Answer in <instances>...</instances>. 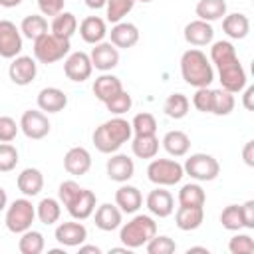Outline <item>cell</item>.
Returning <instances> with one entry per match:
<instances>
[{
	"mask_svg": "<svg viewBox=\"0 0 254 254\" xmlns=\"http://www.w3.org/2000/svg\"><path fill=\"white\" fill-rule=\"evenodd\" d=\"M22 52V34L10 20H0V58L12 60Z\"/></svg>",
	"mask_w": 254,
	"mask_h": 254,
	"instance_id": "10",
	"label": "cell"
},
{
	"mask_svg": "<svg viewBox=\"0 0 254 254\" xmlns=\"http://www.w3.org/2000/svg\"><path fill=\"white\" fill-rule=\"evenodd\" d=\"M18 4H22V0H0V6H4V8H14Z\"/></svg>",
	"mask_w": 254,
	"mask_h": 254,
	"instance_id": "57",
	"label": "cell"
},
{
	"mask_svg": "<svg viewBox=\"0 0 254 254\" xmlns=\"http://www.w3.org/2000/svg\"><path fill=\"white\" fill-rule=\"evenodd\" d=\"M133 135V129H131V123L127 119H123L121 115H115L113 119H107L105 123H101L91 139H93V145L99 153H105V155H111V153H117Z\"/></svg>",
	"mask_w": 254,
	"mask_h": 254,
	"instance_id": "1",
	"label": "cell"
},
{
	"mask_svg": "<svg viewBox=\"0 0 254 254\" xmlns=\"http://www.w3.org/2000/svg\"><path fill=\"white\" fill-rule=\"evenodd\" d=\"M67 105V95L60 87H44L38 93V107L46 113H60Z\"/></svg>",
	"mask_w": 254,
	"mask_h": 254,
	"instance_id": "23",
	"label": "cell"
},
{
	"mask_svg": "<svg viewBox=\"0 0 254 254\" xmlns=\"http://www.w3.org/2000/svg\"><path fill=\"white\" fill-rule=\"evenodd\" d=\"M8 206V194H6V190L0 187V210H4Z\"/></svg>",
	"mask_w": 254,
	"mask_h": 254,
	"instance_id": "56",
	"label": "cell"
},
{
	"mask_svg": "<svg viewBox=\"0 0 254 254\" xmlns=\"http://www.w3.org/2000/svg\"><path fill=\"white\" fill-rule=\"evenodd\" d=\"M79 190H81V187H79L75 181H64V183L60 185V189H58V200H60L64 206H67V204L79 194Z\"/></svg>",
	"mask_w": 254,
	"mask_h": 254,
	"instance_id": "49",
	"label": "cell"
},
{
	"mask_svg": "<svg viewBox=\"0 0 254 254\" xmlns=\"http://www.w3.org/2000/svg\"><path fill=\"white\" fill-rule=\"evenodd\" d=\"M121 216L123 212L119 210L117 204H111V202H103L101 206H97L95 210V226L103 232H111V230H117L121 226Z\"/></svg>",
	"mask_w": 254,
	"mask_h": 254,
	"instance_id": "25",
	"label": "cell"
},
{
	"mask_svg": "<svg viewBox=\"0 0 254 254\" xmlns=\"http://www.w3.org/2000/svg\"><path fill=\"white\" fill-rule=\"evenodd\" d=\"M252 97H254V87H252V85L244 87V95H242V105H244V109H248V111H252V109H254Z\"/></svg>",
	"mask_w": 254,
	"mask_h": 254,
	"instance_id": "53",
	"label": "cell"
},
{
	"mask_svg": "<svg viewBox=\"0 0 254 254\" xmlns=\"http://www.w3.org/2000/svg\"><path fill=\"white\" fill-rule=\"evenodd\" d=\"M135 6V0H107L105 2V16H107V22H121Z\"/></svg>",
	"mask_w": 254,
	"mask_h": 254,
	"instance_id": "39",
	"label": "cell"
},
{
	"mask_svg": "<svg viewBox=\"0 0 254 254\" xmlns=\"http://www.w3.org/2000/svg\"><path fill=\"white\" fill-rule=\"evenodd\" d=\"M91 65L99 71H111L119 64V50L111 42H99L91 48L89 54Z\"/></svg>",
	"mask_w": 254,
	"mask_h": 254,
	"instance_id": "13",
	"label": "cell"
},
{
	"mask_svg": "<svg viewBox=\"0 0 254 254\" xmlns=\"http://www.w3.org/2000/svg\"><path fill=\"white\" fill-rule=\"evenodd\" d=\"M192 105L200 113H212V89L210 87H196L192 95Z\"/></svg>",
	"mask_w": 254,
	"mask_h": 254,
	"instance_id": "47",
	"label": "cell"
},
{
	"mask_svg": "<svg viewBox=\"0 0 254 254\" xmlns=\"http://www.w3.org/2000/svg\"><path fill=\"white\" fill-rule=\"evenodd\" d=\"M222 30L228 38L232 40H242L248 36L250 32V20L246 14L242 12H232V14H226L222 18Z\"/></svg>",
	"mask_w": 254,
	"mask_h": 254,
	"instance_id": "27",
	"label": "cell"
},
{
	"mask_svg": "<svg viewBox=\"0 0 254 254\" xmlns=\"http://www.w3.org/2000/svg\"><path fill=\"white\" fill-rule=\"evenodd\" d=\"M216 67H218V77H220L222 89H226L230 93H240L246 87V81L248 79H246V71H244L238 56L232 58V60H228V62L218 64Z\"/></svg>",
	"mask_w": 254,
	"mask_h": 254,
	"instance_id": "8",
	"label": "cell"
},
{
	"mask_svg": "<svg viewBox=\"0 0 254 254\" xmlns=\"http://www.w3.org/2000/svg\"><path fill=\"white\" fill-rule=\"evenodd\" d=\"M46 246V240H44V234L38 232V230H24L20 240H18V250L22 254H40Z\"/></svg>",
	"mask_w": 254,
	"mask_h": 254,
	"instance_id": "37",
	"label": "cell"
},
{
	"mask_svg": "<svg viewBox=\"0 0 254 254\" xmlns=\"http://www.w3.org/2000/svg\"><path fill=\"white\" fill-rule=\"evenodd\" d=\"M20 131V123H16L12 117L2 115L0 117V143H12Z\"/></svg>",
	"mask_w": 254,
	"mask_h": 254,
	"instance_id": "48",
	"label": "cell"
},
{
	"mask_svg": "<svg viewBox=\"0 0 254 254\" xmlns=\"http://www.w3.org/2000/svg\"><path fill=\"white\" fill-rule=\"evenodd\" d=\"M50 30H52L54 36L69 40L77 32V18L71 12H60L58 16H54Z\"/></svg>",
	"mask_w": 254,
	"mask_h": 254,
	"instance_id": "33",
	"label": "cell"
},
{
	"mask_svg": "<svg viewBox=\"0 0 254 254\" xmlns=\"http://www.w3.org/2000/svg\"><path fill=\"white\" fill-rule=\"evenodd\" d=\"M16 185H18V190L24 194V196H36L42 192L44 189V175L40 169H34V167H28L24 169L18 179H16Z\"/></svg>",
	"mask_w": 254,
	"mask_h": 254,
	"instance_id": "24",
	"label": "cell"
},
{
	"mask_svg": "<svg viewBox=\"0 0 254 254\" xmlns=\"http://www.w3.org/2000/svg\"><path fill=\"white\" fill-rule=\"evenodd\" d=\"M79 254H87V252H93V254H101V248L95 246V244H79Z\"/></svg>",
	"mask_w": 254,
	"mask_h": 254,
	"instance_id": "54",
	"label": "cell"
},
{
	"mask_svg": "<svg viewBox=\"0 0 254 254\" xmlns=\"http://www.w3.org/2000/svg\"><path fill=\"white\" fill-rule=\"evenodd\" d=\"M198 20L214 22L226 16V2L224 0H198L194 8Z\"/></svg>",
	"mask_w": 254,
	"mask_h": 254,
	"instance_id": "32",
	"label": "cell"
},
{
	"mask_svg": "<svg viewBox=\"0 0 254 254\" xmlns=\"http://www.w3.org/2000/svg\"><path fill=\"white\" fill-rule=\"evenodd\" d=\"M242 159L248 167H254V141H246V145L242 149Z\"/></svg>",
	"mask_w": 254,
	"mask_h": 254,
	"instance_id": "52",
	"label": "cell"
},
{
	"mask_svg": "<svg viewBox=\"0 0 254 254\" xmlns=\"http://www.w3.org/2000/svg\"><path fill=\"white\" fill-rule=\"evenodd\" d=\"M18 149L10 143H0V173H10L18 165Z\"/></svg>",
	"mask_w": 254,
	"mask_h": 254,
	"instance_id": "45",
	"label": "cell"
},
{
	"mask_svg": "<svg viewBox=\"0 0 254 254\" xmlns=\"http://www.w3.org/2000/svg\"><path fill=\"white\" fill-rule=\"evenodd\" d=\"M185 40L190 46H208L214 40V30H212L210 22L192 20L185 26Z\"/></svg>",
	"mask_w": 254,
	"mask_h": 254,
	"instance_id": "21",
	"label": "cell"
},
{
	"mask_svg": "<svg viewBox=\"0 0 254 254\" xmlns=\"http://www.w3.org/2000/svg\"><path fill=\"white\" fill-rule=\"evenodd\" d=\"M185 177L183 165L173 159H155L147 167V179L157 187H173Z\"/></svg>",
	"mask_w": 254,
	"mask_h": 254,
	"instance_id": "6",
	"label": "cell"
},
{
	"mask_svg": "<svg viewBox=\"0 0 254 254\" xmlns=\"http://www.w3.org/2000/svg\"><path fill=\"white\" fill-rule=\"evenodd\" d=\"M230 254H252L254 252V240L250 234H236L228 242Z\"/></svg>",
	"mask_w": 254,
	"mask_h": 254,
	"instance_id": "46",
	"label": "cell"
},
{
	"mask_svg": "<svg viewBox=\"0 0 254 254\" xmlns=\"http://www.w3.org/2000/svg\"><path fill=\"white\" fill-rule=\"evenodd\" d=\"M131 129L135 135H155L157 133V119L147 111L137 113L131 121Z\"/></svg>",
	"mask_w": 254,
	"mask_h": 254,
	"instance_id": "41",
	"label": "cell"
},
{
	"mask_svg": "<svg viewBox=\"0 0 254 254\" xmlns=\"http://www.w3.org/2000/svg\"><path fill=\"white\" fill-rule=\"evenodd\" d=\"M20 34L34 42L48 34V20L42 14H30L20 22Z\"/></svg>",
	"mask_w": 254,
	"mask_h": 254,
	"instance_id": "31",
	"label": "cell"
},
{
	"mask_svg": "<svg viewBox=\"0 0 254 254\" xmlns=\"http://www.w3.org/2000/svg\"><path fill=\"white\" fill-rule=\"evenodd\" d=\"M95 202H97L95 192L89 190V189H81L79 194H77L65 208H67V212H69L75 220H85V218H89V216L93 214Z\"/></svg>",
	"mask_w": 254,
	"mask_h": 254,
	"instance_id": "20",
	"label": "cell"
},
{
	"mask_svg": "<svg viewBox=\"0 0 254 254\" xmlns=\"http://www.w3.org/2000/svg\"><path fill=\"white\" fill-rule=\"evenodd\" d=\"M54 236H56V240H58L62 246L73 248V246H79V244L85 242V238H87V228H85L81 222L69 220V222L58 224Z\"/></svg>",
	"mask_w": 254,
	"mask_h": 254,
	"instance_id": "14",
	"label": "cell"
},
{
	"mask_svg": "<svg viewBox=\"0 0 254 254\" xmlns=\"http://www.w3.org/2000/svg\"><path fill=\"white\" fill-rule=\"evenodd\" d=\"M36 216H38L40 222L46 224V226L56 224V222L60 220V216H62V202H60L58 198H52V196L42 198V200L38 202V206H36Z\"/></svg>",
	"mask_w": 254,
	"mask_h": 254,
	"instance_id": "30",
	"label": "cell"
},
{
	"mask_svg": "<svg viewBox=\"0 0 254 254\" xmlns=\"http://www.w3.org/2000/svg\"><path fill=\"white\" fill-rule=\"evenodd\" d=\"M64 169L69 175L81 177L91 169V155L85 147H71L64 157Z\"/></svg>",
	"mask_w": 254,
	"mask_h": 254,
	"instance_id": "17",
	"label": "cell"
},
{
	"mask_svg": "<svg viewBox=\"0 0 254 254\" xmlns=\"http://www.w3.org/2000/svg\"><path fill=\"white\" fill-rule=\"evenodd\" d=\"M232 58H236V48L232 46V42H228V40H218V42L212 44V48H210V62H212L214 65L222 64V62H228V60H232Z\"/></svg>",
	"mask_w": 254,
	"mask_h": 254,
	"instance_id": "40",
	"label": "cell"
},
{
	"mask_svg": "<svg viewBox=\"0 0 254 254\" xmlns=\"http://www.w3.org/2000/svg\"><path fill=\"white\" fill-rule=\"evenodd\" d=\"M236 105L234 93L226 91V89H212V113L222 117V115H230L232 109Z\"/></svg>",
	"mask_w": 254,
	"mask_h": 254,
	"instance_id": "38",
	"label": "cell"
},
{
	"mask_svg": "<svg viewBox=\"0 0 254 254\" xmlns=\"http://www.w3.org/2000/svg\"><path fill=\"white\" fill-rule=\"evenodd\" d=\"M149 212L157 218H167L173 214L175 210V198L169 190H165L163 187H157L155 190H151L147 194V200H145Z\"/></svg>",
	"mask_w": 254,
	"mask_h": 254,
	"instance_id": "15",
	"label": "cell"
},
{
	"mask_svg": "<svg viewBox=\"0 0 254 254\" xmlns=\"http://www.w3.org/2000/svg\"><path fill=\"white\" fill-rule=\"evenodd\" d=\"M157 234V222L149 214H135L129 222H125L119 230V240L123 246L135 250L145 246Z\"/></svg>",
	"mask_w": 254,
	"mask_h": 254,
	"instance_id": "3",
	"label": "cell"
},
{
	"mask_svg": "<svg viewBox=\"0 0 254 254\" xmlns=\"http://www.w3.org/2000/svg\"><path fill=\"white\" fill-rule=\"evenodd\" d=\"M79 36L85 44H99L103 42V38L107 36V26H105V20L99 18V16H87L81 20L79 24Z\"/></svg>",
	"mask_w": 254,
	"mask_h": 254,
	"instance_id": "22",
	"label": "cell"
},
{
	"mask_svg": "<svg viewBox=\"0 0 254 254\" xmlns=\"http://www.w3.org/2000/svg\"><path fill=\"white\" fill-rule=\"evenodd\" d=\"M69 40L65 38H58L52 32L44 34L42 38L34 40V58L40 64H54L64 60L69 54Z\"/></svg>",
	"mask_w": 254,
	"mask_h": 254,
	"instance_id": "4",
	"label": "cell"
},
{
	"mask_svg": "<svg viewBox=\"0 0 254 254\" xmlns=\"http://www.w3.org/2000/svg\"><path fill=\"white\" fill-rule=\"evenodd\" d=\"M36 218V206L32 204V200H28V196L24 198H16L14 202H10V206H6V228L14 234H22L24 230L32 228V222Z\"/></svg>",
	"mask_w": 254,
	"mask_h": 254,
	"instance_id": "5",
	"label": "cell"
},
{
	"mask_svg": "<svg viewBox=\"0 0 254 254\" xmlns=\"http://www.w3.org/2000/svg\"><path fill=\"white\" fill-rule=\"evenodd\" d=\"M131 151L139 159H153L159 153V139L157 135H135L131 143Z\"/></svg>",
	"mask_w": 254,
	"mask_h": 254,
	"instance_id": "34",
	"label": "cell"
},
{
	"mask_svg": "<svg viewBox=\"0 0 254 254\" xmlns=\"http://www.w3.org/2000/svg\"><path fill=\"white\" fill-rule=\"evenodd\" d=\"M183 171L185 175H189L190 179L198 181V183H208V181H214L220 173V165L218 161L212 157V155H206V153H192L185 165H183Z\"/></svg>",
	"mask_w": 254,
	"mask_h": 254,
	"instance_id": "7",
	"label": "cell"
},
{
	"mask_svg": "<svg viewBox=\"0 0 254 254\" xmlns=\"http://www.w3.org/2000/svg\"><path fill=\"white\" fill-rule=\"evenodd\" d=\"M187 252H204V254H208V248H204V246H190Z\"/></svg>",
	"mask_w": 254,
	"mask_h": 254,
	"instance_id": "58",
	"label": "cell"
},
{
	"mask_svg": "<svg viewBox=\"0 0 254 254\" xmlns=\"http://www.w3.org/2000/svg\"><path fill=\"white\" fill-rule=\"evenodd\" d=\"M64 4L65 0H38L42 16H58L60 12H64Z\"/></svg>",
	"mask_w": 254,
	"mask_h": 254,
	"instance_id": "50",
	"label": "cell"
},
{
	"mask_svg": "<svg viewBox=\"0 0 254 254\" xmlns=\"http://www.w3.org/2000/svg\"><path fill=\"white\" fill-rule=\"evenodd\" d=\"M50 119L42 109H28L20 117V131L28 139H44L50 133Z\"/></svg>",
	"mask_w": 254,
	"mask_h": 254,
	"instance_id": "9",
	"label": "cell"
},
{
	"mask_svg": "<svg viewBox=\"0 0 254 254\" xmlns=\"http://www.w3.org/2000/svg\"><path fill=\"white\" fill-rule=\"evenodd\" d=\"M145 248H147L149 254H171V252L177 250V242H175L173 238L165 236V234H159V236L155 234V236L145 244Z\"/></svg>",
	"mask_w": 254,
	"mask_h": 254,
	"instance_id": "44",
	"label": "cell"
},
{
	"mask_svg": "<svg viewBox=\"0 0 254 254\" xmlns=\"http://www.w3.org/2000/svg\"><path fill=\"white\" fill-rule=\"evenodd\" d=\"M206 194L198 183H187L179 190V204L181 206H204Z\"/></svg>",
	"mask_w": 254,
	"mask_h": 254,
	"instance_id": "36",
	"label": "cell"
},
{
	"mask_svg": "<svg viewBox=\"0 0 254 254\" xmlns=\"http://www.w3.org/2000/svg\"><path fill=\"white\" fill-rule=\"evenodd\" d=\"M240 212H242V222L244 228H254V200H246L244 204H240Z\"/></svg>",
	"mask_w": 254,
	"mask_h": 254,
	"instance_id": "51",
	"label": "cell"
},
{
	"mask_svg": "<svg viewBox=\"0 0 254 254\" xmlns=\"http://www.w3.org/2000/svg\"><path fill=\"white\" fill-rule=\"evenodd\" d=\"M135 2H145L147 4V2H153V0H135Z\"/></svg>",
	"mask_w": 254,
	"mask_h": 254,
	"instance_id": "61",
	"label": "cell"
},
{
	"mask_svg": "<svg viewBox=\"0 0 254 254\" xmlns=\"http://www.w3.org/2000/svg\"><path fill=\"white\" fill-rule=\"evenodd\" d=\"M161 143H163V149H165L171 157H183V155H187L189 149H190V139H189V135H187L185 131H179V129L167 131Z\"/></svg>",
	"mask_w": 254,
	"mask_h": 254,
	"instance_id": "29",
	"label": "cell"
},
{
	"mask_svg": "<svg viewBox=\"0 0 254 254\" xmlns=\"http://www.w3.org/2000/svg\"><path fill=\"white\" fill-rule=\"evenodd\" d=\"M93 71V65H91V60H89V54L85 52H71L67 54L65 62H64V73L67 79L75 81V83H81L85 79H89Z\"/></svg>",
	"mask_w": 254,
	"mask_h": 254,
	"instance_id": "11",
	"label": "cell"
},
{
	"mask_svg": "<svg viewBox=\"0 0 254 254\" xmlns=\"http://www.w3.org/2000/svg\"><path fill=\"white\" fill-rule=\"evenodd\" d=\"M109 252H113V254H119V252H123V254H129V252H131V248H127V246H123V248H111Z\"/></svg>",
	"mask_w": 254,
	"mask_h": 254,
	"instance_id": "59",
	"label": "cell"
},
{
	"mask_svg": "<svg viewBox=\"0 0 254 254\" xmlns=\"http://www.w3.org/2000/svg\"><path fill=\"white\" fill-rule=\"evenodd\" d=\"M105 2L107 0H85V6L91 10H99V8H105Z\"/></svg>",
	"mask_w": 254,
	"mask_h": 254,
	"instance_id": "55",
	"label": "cell"
},
{
	"mask_svg": "<svg viewBox=\"0 0 254 254\" xmlns=\"http://www.w3.org/2000/svg\"><path fill=\"white\" fill-rule=\"evenodd\" d=\"M50 254H65V250H60V248H54V250H50Z\"/></svg>",
	"mask_w": 254,
	"mask_h": 254,
	"instance_id": "60",
	"label": "cell"
},
{
	"mask_svg": "<svg viewBox=\"0 0 254 254\" xmlns=\"http://www.w3.org/2000/svg\"><path fill=\"white\" fill-rule=\"evenodd\" d=\"M38 73V64L32 56H16L12 58V64L8 67V75L12 83L16 85H30L36 79Z\"/></svg>",
	"mask_w": 254,
	"mask_h": 254,
	"instance_id": "12",
	"label": "cell"
},
{
	"mask_svg": "<svg viewBox=\"0 0 254 254\" xmlns=\"http://www.w3.org/2000/svg\"><path fill=\"white\" fill-rule=\"evenodd\" d=\"M131 105H133V99H131V95H129L125 89H121L119 93H115L113 97H109V99L105 101L107 111H111L113 115H123V113H127V111L131 109Z\"/></svg>",
	"mask_w": 254,
	"mask_h": 254,
	"instance_id": "43",
	"label": "cell"
},
{
	"mask_svg": "<svg viewBox=\"0 0 254 254\" xmlns=\"http://www.w3.org/2000/svg\"><path fill=\"white\" fill-rule=\"evenodd\" d=\"M204 220V208L202 206H179L175 212V224L177 228L190 232L196 230Z\"/></svg>",
	"mask_w": 254,
	"mask_h": 254,
	"instance_id": "26",
	"label": "cell"
},
{
	"mask_svg": "<svg viewBox=\"0 0 254 254\" xmlns=\"http://www.w3.org/2000/svg\"><path fill=\"white\" fill-rule=\"evenodd\" d=\"M91 89H93V95H95L99 101L105 103L109 97H113L115 93H119V91L123 89V83H121V79H119L117 75L103 71L99 77H95Z\"/></svg>",
	"mask_w": 254,
	"mask_h": 254,
	"instance_id": "28",
	"label": "cell"
},
{
	"mask_svg": "<svg viewBox=\"0 0 254 254\" xmlns=\"http://www.w3.org/2000/svg\"><path fill=\"white\" fill-rule=\"evenodd\" d=\"M189 107H190V101H189V97L185 93H171L165 99V103H163V111L171 119H183V117H187Z\"/></svg>",
	"mask_w": 254,
	"mask_h": 254,
	"instance_id": "35",
	"label": "cell"
},
{
	"mask_svg": "<svg viewBox=\"0 0 254 254\" xmlns=\"http://www.w3.org/2000/svg\"><path fill=\"white\" fill-rule=\"evenodd\" d=\"M181 75L192 87H208L214 81V69L204 52L190 48L181 56Z\"/></svg>",
	"mask_w": 254,
	"mask_h": 254,
	"instance_id": "2",
	"label": "cell"
},
{
	"mask_svg": "<svg viewBox=\"0 0 254 254\" xmlns=\"http://www.w3.org/2000/svg\"><path fill=\"white\" fill-rule=\"evenodd\" d=\"M115 204L119 206L121 212H127V214H135L141 204H143V194L137 187L133 185H121L117 190H115Z\"/></svg>",
	"mask_w": 254,
	"mask_h": 254,
	"instance_id": "19",
	"label": "cell"
},
{
	"mask_svg": "<svg viewBox=\"0 0 254 254\" xmlns=\"http://www.w3.org/2000/svg\"><path fill=\"white\" fill-rule=\"evenodd\" d=\"M109 38H111V44L119 50H127V48H133L137 42H139V28L131 22H117L111 32H109Z\"/></svg>",
	"mask_w": 254,
	"mask_h": 254,
	"instance_id": "18",
	"label": "cell"
},
{
	"mask_svg": "<svg viewBox=\"0 0 254 254\" xmlns=\"http://www.w3.org/2000/svg\"><path fill=\"white\" fill-rule=\"evenodd\" d=\"M220 224L222 228L226 230H240L244 228V222H242V212H240V206L238 204H228L222 212H220Z\"/></svg>",
	"mask_w": 254,
	"mask_h": 254,
	"instance_id": "42",
	"label": "cell"
},
{
	"mask_svg": "<svg viewBox=\"0 0 254 254\" xmlns=\"http://www.w3.org/2000/svg\"><path fill=\"white\" fill-rule=\"evenodd\" d=\"M107 177L115 183H127L133 175H135V163L131 157L123 155V153H111V157L107 159Z\"/></svg>",
	"mask_w": 254,
	"mask_h": 254,
	"instance_id": "16",
	"label": "cell"
}]
</instances>
